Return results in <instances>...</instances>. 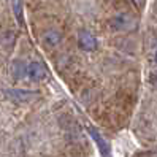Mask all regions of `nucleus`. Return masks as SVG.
<instances>
[{
	"label": "nucleus",
	"mask_w": 157,
	"mask_h": 157,
	"mask_svg": "<svg viewBox=\"0 0 157 157\" xmlns=\"http://www.w3.org/2000/svg\"><path fill=\"white\" fill-rule=\"evenodd\" d=\"M109 25H111V29H114V30H132L136 27V21L132 16L121 13V14H116L114 17H111Z\"/></svg>",
	"instance_id": "obj_1"
},
{
	"label": "nucleus",
	"mask_w": 157,
	"mask_h": 157,
	"mask_svg": "<svg viewBox=\"0 0 157 157\" xmlns=\"http://www.w3.org/2000/svg\"><path fill=\"white\" fill-rule=\"evenodd\" d=\"M25 76L32 81H43L48 76V71L40 62H30L25 67Z\"/></svg>",
	"instance_id": "obj_2"
},
{
	"label": "nucleus",
	"mask_w": 157,
	"mask_h": 157,
	"mask_svg": "<svg viewBox=\"0 0 157 157\" xmlns=\"http://www.w3.org/2000/svg\"><path fill=\"white\" fill-rule=\"evenodd\" d=\"M5 94H6V97L10 100H14V101H17V103H24V101H29V100L36 97L35 92L22 90V89H6Z\"/></svg>",
	"instance_id": "obj_3"
},
{
	"label": "nucleus",
	"mask_w": 157,
	"mask_h": 157,
	"mask_svg": "<svg viewBox=\"0 0 157 157\" xmlns=\"http://www.w3.org/2000/svg\"><path fill=\"white\" fill-rule=\"evenodd\" d=\"M78 43L84 51H95L97 49V38L90 32H81L78 35Z\"/></svg>",
	"instance_id": "obj_4"
},
{
	"label": "nucleus",
	"mask_w": 157,
	"mask_h": 157,
	"mask_svg": "<svg viewBox=\"0 0 157 157\" xmlns=\"http://www.w3.org/2000/svg\"><path fill=\"white\" fill-rule=\"evenodd\" d=\"M60 38H62L60 33L56 32V30H49L43 35V41H44L46 46H57L60 43Z\"/></svg>",
	"instance_id": "obj_5"
},
{
	"label": "nucleus",
	"mask_w": 157,
	"mask_h": 157,
	"mask_svg": "<svg viewBox=\"0 0 157 157\" xmlns=\"http://www.w3.org/2000/svg\"><path fill=\"white\" fill-rule=\"evenodd\" d=\"M25 67H27V65H24V63L19 62V60L13 62V67H11V75H13V78H14V79L24 78V76H25Z\"/></svg>",
	"instance_id": "obj_6"
},
{
	"label": "nucleus",
	"mask_w": 157,
	"mask_h": 157,
	"mask_svg": "<svg viewBox=\"0 0 157 157\" xmlns=\"http://www.w3.org/2000/svg\"><path fill=\"white\" fill-rule=\"evenodd\" d=\"M89 133L94 136V140L97 141V144H98V147H100V151L103 152L105 155H108V152H109V147H108V143L101 138L100 135H98V132H95L94 128H89Z\"/></svg>",
	"instance_id": "obj_7"
},
{
	"label": "nucleus",
	"mask_w": 157,
	"mask_h": 157,
	"mask_svg": "<svg viewBox=\"0 0 157 157\" xmlns=\"http://www.w3.org/2000/svg\"><path fill=\"white\" fill-rule=\"evenodd\" d=\"M13 8H14V11H16V16H17V19H19V22H22V11H21V3L16 2L13 3Z\"/></svg>",
	"instance_id": "obj_8"
},
{
	"label": "nucleus",
	"mask_w": 157,
	"mask_h": 157,
	"mask_svg": "<svg viewBox=\"0 0 157 157\" xmlns=\"http://www.w3.org/2000/svg\"><path fill=\"white\" fill-rule=\"evenodd\" d=\"M135 3H136L138 6H141V5H143V0H135Z\"/></svg>",
	"instance_id": "obj_9"
},
{
	"label": "nucleus",
	"mask_w": 157,
	"mask_h": 157,
	"mask_svg": "<svg viewBox=\"0 0 157 157\" xmlns=\"http://www.w3.org/2000/svg\"><path fill=\"white\" fill-rule=\"evenodd\" d=\"M155 62H157V52H155Z\"/></svg>",
	"instance_id": "obj_10"
}]
</instances>
